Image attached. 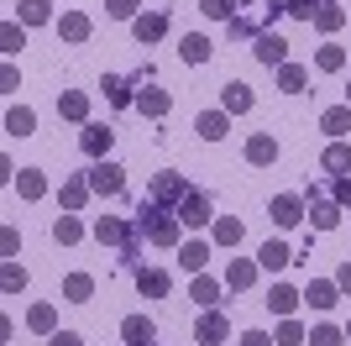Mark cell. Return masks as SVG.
I'll return each instance as SVG.
<instances>
[{
    "mask_svg": "<svg viewBox=\"0 0 351 346\" xmlns=\"http://www.w3.org/2000/svg\"><path fill=\"white\" fill-rule=\"evenodd\" d=\"M178 231H184V220L173 216V210H162V205L142 200L136 205V236L152 246H178Z\"/></svg>",
    "mask_w": 351,
    "mask_h": 346,
    "instance_id": "6da1fadb",
    "label": "cell"
},
{
    "mask_svg": "<svg viewBox=\"0 0 351 346\" xmlns=\"http://www.w3.org/2000/svg\"><path fill=\"white\" fill-rule=\"evenodd\" d=\"M89 189H95V194H100V200H121V194H126V168H121V163H95V168H89Z\"/></svg>",
    "mask_w": 351,
    "mask_h": 346,
    "instance_id": "7a4b0ae2",
    "label": "cell"
},
{
    "mask_svg": "<svg viewBox=\"0 0 351 346\" xmlns=\"http://www.w3.org/2000/svg\"><path fill=\"white\" fill-rule=\"evenodd\" d=\"M95 242H105V246H132L136 242V220L100 216V220H95Z\"/></svg>",
    "mask_w": 351,
    "mask_h": 346,
    "instance_id": "3957f363",
    "label": "cell"
},
{
    "mask_svg": "<svg viewBox=\"0 0 351 346\" xmlns=\"http://www.w3.org/2000/svg\"><path fill=\"white\" fill-rule=\"evenodd\" d=\"M184 194H189V184H184L178 173H158V178H152V189H147V200H152V205H162V210H173V205L184 200Z\"/></svg>",
    "mask_w": 351,
    "mask_h": 346,
    "instance_id": "277c9868",
    "label": "cell"
},
{
    "mask_svg": "<svg viewBox=\"0 0 351 346\" xmlns=\"http://www.w3.org/2000/svg\"><path fill=\"white\" fill-rule=\"evenodd\" d=\"M252 53H257V63H267V69H283V63H289V37H283V32H257V47H252Z\"/></svg>",
    "mask_w": 351,
    "mask_h": 346,
    "instance_id": "5b68a950",
    "label": "cell"
},
{
    "mask_svg": "<svg viewBox=\"0 0 351 346\" xmlns=\"http://www.w3.org/2000/svg\"><path fill=\"white\" fill-rule=\"evenodd\" d=\"M110 142H116V131L100 126V121H84V131H79V147H84V158L100 163L105 152H110Z\"/></svg>",
    "mask_w": 351,
    "mask_h": 346,
    "instance_id": "8992f818",
    "label": "cell"
},
{
    "mask_svg": "<svg viewBox=\"0 0 351 346\" xmlns=\"http://www.w3.org/2000/svg\"><path fill=\"white\" fill-rule=\"evenodd\" d=\"M173 216L184 220V226H210V194H199V189H189L184 200L173 205Z\"/></svg>",
    "mask_w": 351,
    "mask_h": 346,
    "instance_id": "52a82bcc",
    "label": "cell"
},
{
    "mask_svg": "<svg viewBox=\"0 0 351 346\" xmlns=\"http://www.w3.org/2000/svg\"><path fill=\"white\" fill-rule=\"evenodd\" d=\"M267 216H273V226L293 231V226H299V220L309 216V210H304V200H299V194H278V200L267 205Z\"/></svg>",
    "mask_w": 351,
    "mask_h": 346,
    "instance_id": "ba28073f",
    "label": "cell"
},
{
    "mask_svg": "<svg viewBox=\"0 0 351 346\" xmlns=\"http://www.w3.org/2000/svg\"><path fill=\"white\" fill-rule=\"evenodd\" d=\"M252 105H257L252 84H241V79H231V84H220V111H226V115H247Z\"/></svg>",
    "mask_w": 351,
    "mask_h": 346,
    "instance_id": "9c48e42d",
    "label": "cell"
},
{
    "mask_svg": "<svg viewBox=\"0 0 351 346\" xmlns=\"http://www.w3.org/2000/svg\"><path fill=\"white\" fill-rule=\"evenodd\" d=\"M226 336H231V320H226V315H215V310H205V315H199V325H194V341L220 346Z\"/></svg>",
    "mask_w": 351,
    "mask_h": 346,
    "instance_id": "30bf717a",
    "label": "cell"
},
{
    "mask_svg": "<svg viewBox=\"0 0 351 346\" xmlns=\"http://www.w3.org/2000/svg\"><path fill=\"white\" fill-rule=\"evenodd\" d=\"M121 341H126V346H152V341H158V325H152L147 315H126V320H121Z\"/></svg>",
    "mask_w": 351,
    "mask_h": 346,
    "instance_id": "8fae6325",
    "label": "cell"
},
{
    "mask_svg": "<svg viewBox=\"0 0 351 346\" xmlns=\"http://www.w3.org/2000/svg\"><path fill=\"white\" fill-rule=\"evenodd\" d=\"M210 53H215V43H210L205 32H184L178 37V58L184 63H210Z\"/></svg>",
    "mask_w": 351,
    "mask_h": 346,
    "instance_id": "7c38bea8",
    "label": "cell"
},
{
    "mask_svg": "<svg viewBox=\"0 0 351 346\" xmlns=\"http://www.w3.org/2000/svg\"><path fill=\"white\" fill-rule=\"evenodd\" d=\"M289 262H293L289 242H263V246H257V268H267V273H283Z\"/></svg>",
    "mask_w": 351,
    "mask_h": 346,
    "instance_id": "4fadbf2b",
    "label": "cell"
},
{
    "mask_svg": "<svg viewBox=\"0 0 351 346\" xmlns=\"http://www.w3.org/2000/svg\"><path fill=\"white\" fill-rule=\"evenodd\" d=\"M336 299H341L336 278H309V288H304V304H309V310H330Z\"/></svg>",
    "mask_w": 351,
    "mask_h": 346,
    "instance_id": "5bb4252c",
    "label": "cell"
},
{
    "mask_svg": "<svg viewBox=\"0 0 351 346\" xmlns=\"http://www.w3.org/2000/svg\"><path fill=\"white\" fill-rule=\"evenodd\" d=\"M89 194H95V189H89V173H84V178L73 173V178H63V189H58V200H63V210H69V216H73V210H84Z\"/></svg>",
    "mask_w": 351,
    "mask_h": 346,
    "instance_id": "9a60e30c",
    "label": "cell"
},
{
    "mask_svg": "<svg viewBox=\"0 0 351 346\" xmlns=\"http://www.w3.org/2000/svg\"><path fill=\"white\" fill-rule=\"evenodd\" d=\"M247 163H252V168H267V163H278V142H273L267 131L247 137Z\"/></svg>",
    "mask_w": 351,
    "mask_h": 346,
    "instance_id": "2e32d148",
    "label": "cell"
},
{
    "mask_svg": "<svg viewBox=\"0 0 351 346\" xmlns=\"http://www.w3.org/2000/svg\"><path fill=\"white\" fill-rule=\"evenodd\" d=\"M136 288H142L147 299H168V288H173V278L162 273V268H136Z\"/></svg>",
    "mask_w": 351,
    "mask_h": 346,
    "instance_id": "e0dca14e",
    "label": "cell"
},
{
    "mask_svg": "<svg viewBox=\"0 0 351 346\" xmlns=\"http://www.w3.org/2000/svg\"><path fill=\"white\" fill-rule=\"evenodd\" d=\"M162 32H168V16H162V11H142L132 21V37H136V43H158Z\"/></svg>",
    "mask_w": 351,
    "mask_h": 346,
    "instance_id": "ac0fdd59",
    "label": "cell"
},
{
    "mask_svg": "<svg viewBox=\"0 0 351 346\" xmlns=\"http://www.w3.org/2000/svg\"><path fill=\"white\" fill-rule=\"evenodd\" d=\"M299 299H304V294H299L293 284H273V294H267V310H273L278 320H289L293 310H299Z\"/></svg>",
    "mask_w": 351,
    "mask_h": 346,
    "instance_id": "d6986e66",
    "label": "cell"
},
{
    "mask_svg": "<svg viewBox=\"0 0 351 346\" xmlns=\"http://www.w3.org/2000/svg\"><path fill=\"white\" fill-rule=\"evenodd\" d=\"M16 21H21V27H47V21H58V16H53V0H21V5H16Z\"/></svg>",
    "mask_w": 351,
    "mask_h": 346,
    "instance_id": "ffe728a7",
    "label": "cell"
},
{
    "mask_svg": "<svg viewBox=\"0 0 351 346\" xmlns=\"http://www.w3.org/2000/svg\"><path fill=\"white\" fill-rule=\"evenodd\" d=\"M309 220L320 231H336L341 226V205L336 200H320V194H309Z\"/></svg>",
    "mask_w": 351,
    "mask_h": 346,
    "instance_id": "44dd1931",
    "label": "cell"
},
{
    "mask_svg": "<svg viewBox=\"0 0 351 346\" xmlns=\"http://www.w3.org/2000/svg\"><path fill=\"white\" fill-rule=\"evenodd\" d=\"M220 284H226V288H236V294H241V288H252V284H257V262L231 257V268H226V278H220Z\"/></svg>",
    "mask_w": 351,
    "mask_h": 346,
    "instance_id": "7402d4cb",
    "label": "cell"
},
{
    "mask_svg": "<svg viewBox=\"0 0 351 346\" xmlns=\"http://www.w3.org/2000/svg\"><path fill=\"white\" fill-rule=\"evenodd\" d=\"M58 115L63 121H89V95L84 89H63L58 95Z\"/></svg>",
    "mask_w": 351,
    "mask_h": 346,
    "instance_id": "603a6c76",
    "label": "cell"
},
{
    "mask_svg": "<svg viewBox=\"0 0 351 346\" xmlns=\"http://www.w3.org/2000/svg\"><path fill=\"white\" fill-rule=\"evenodd\" d=\"M16 194H21V200H43L47 194V173L43 168H21L16 173Z\"/></svg>",
    "mask_w": 351,
    "mask_h": 346,
    "instance_id": "cb8c5ba5",
    "label": "cell"
},
{
    "mask_svg": "<svg viewBox=\"0 0 351 346\" xmlns=\"http://www.w3.org/2000/svg\"><path fill=\"white\" fill-rule=\"evenodd\" d=\"M210 262V242H178V268L184 273H199Z\"/></svg>",
    "mask_w": 351,
    "mask_h": 346,
    "instance_id": "d4e9b609",
    "label": "cell"
},
{
    "mask_svg": "<svg viewBox=\"0 0 351 346\" xmlns=\"http://www.w3.org/2000/svg\"><path fill=\"white\" fill-rule=\"evenodd\" d=\"M194 131H199L205 142H220V137L231 131V115H226V111H205L199 121H194Z\"/></svg>",
    "mask_w": 351,
    "mask_h": 346,
    "instance_id": "484cf974",
    "label": "cell"
},
{
    "mask_svg": "<svg viewBox=\"0 0 351 346\" xmlns=\"http://www.w3.org/2000/svg\"><path fill=\"white\" fill-rule=\"evenodd\" d=\"M58 37H63V43H84V37H89V16L84 11H63L58 16Z\"/></svg>",
    "mask_w": 351,
    "mask_h": 346,
    "instance_id": "4316f807",
    "label": "cell"
},
{
    "mask_svg": "<svg viewBox=\"0 0 351 346\" xmlns=\"http://www.w3.org/2000/svg\"><path fill=\"white\" fill-rule=\"evenodd\" d=\"M136 111H142V115H152V121H162V115L173 111V100H168L162 89H142V95H136Z\"/></svg>",
    "mask_w": 351,
    "mask_h": 346,
    "instance_id": "83f0119b",
    "label": "cell"
},
{
    "mask_svg": "<svg viewBox=\"0 0 351 346\" xmlns=\"http://www.w3.org/2000/svg\"><path fill=\"white\" fill-rule=\"evenodd\" d=\"M304 84H309L304 63H283V69H278V89H283V95H304Z\"/></svg>",
    "mask_w": 351,
    "mask_h": 346,
    "instance_id": "f1b7e54d",
    "label": "cell"
},
{
    "mask_svg": "<svg viewBox=\"0 0 351 346\" xmlns=\"http://www.w3.org/2000/svg\"><path fill=\"white\" fill-rule=\"evenodd\" d=\"M89 294H95V278L89 273H69L63 278V299L69 304H89Z\"/></svg>",
    "mask_w": 351,
    "mask_h": 346,
    "instance_id": "f546056e",
    "label": "cell"
},
{
    "mask_svg": "<svg viewBox=\"0 0 351 346\" xmlns=\"http://www.w3.org/2000/svg\"><path fill=\"white\" fill-rule=\"evenodd\" d=\"M27 325L37 336H53V331H58V310H53V304H32V310H27Z\"/></svg>",
    "mask_w": 351,
    "mask_h": 346,
    "instance_id": "4dcf8cb0",
    "label": "cell"
},
{
    "mask_svg": "<svg viewBox=\"0 0 351 346\" xmlns=\"http://www.w3.org/2000/svg\"><path fill=\"white\" fill-rule=\"evenodd\" d=\"M21 47H27V27H21V21L11 16V21L0 27V53H5V58H16Z\"/></svg>",
    "mask_w": 351,
    "mask_h": 346,
    "instance_id": "1f68e13d",
    "label": "cell"
},
{
    "mask_svg": "<svg viewBox=\"0 0 351 346\" xmlns=\"http://www.w3.org/2000/svg\"><path fill=\"white\" fill-rule=\"evenodd\" d=\"M5 131H11V137H32V131H37V115H32L27 105H11V111H5Z\"/></svg>",
    "mask_w": 351,
    "mask_h": 346,
    "instance_id": "d6a6232c",
    "label": "cell"
},
{
    "mask_svg": "<svg viewBox=\"0 0 351 346\" xmlns=\"http://www.w3.org/2000/svg\"><path fill=\"white\" fill-rule=\"evenodd\" d=\"M189 299L199 304V310H210V304L220 299V284H215V278H205V273H194V284H189Z\"/></svg>",
    "mask_w": 351,
    "mask_h": 346,
    "instance_id": "836d02e7",
    "label": "cell"
},
{
    "mask_svg": "<svg viewBox=\"0 0 351 346\" xmlns=\"http://www.w3.org/2000/svg\"><path fill=\"white\" fill-rule=\"evenodd\" d=\"M320 168L325 173H351V147L346 142H330V147H325V158H320Z\"/></svg>",
    "mask_w": 351,
    "mask_h": 346,
    "instance_id": "e575fe53",
    "label": "cell"
},
{
    "mask_svg": "<svg viewBox=\"0 0 351 346\" xmlns=\"http://www.w3.org/2000/svg\"><path fill=\"white\" fill-rule=\"evenodd\" d=\"M315 27H320L325 37H330V32H341V27H346V11H341L336 0H325L320 11H315Z\"/></svg>",
    "mask_w": 351,
    "mask_h": 346,
    "instance_id": "d590c367",
    "label": "cell"
},
{
    "mask_svg": "<svg viewBox=\"0 0 351 346\" xmlns=\"http://www.w3.org/2000/svg\"><path fill=\"white\" fill-rule=\"evenodd\" d=\"M320 126L330 131V137H346L351 131V105H330V111L320 115Z\"/></svg>",
    "mask_w": 351,
    "mask_h": 346,
    "instance_id": "8d00e7d4",
    "label": "cell"
},
{
    "mask_svg": "<svg viewBox=\"0 0 351 346\" xmlns=\"http://www.w3.org/2000/svg\"><path fill=\"white\" fill-rule=\"evenodd\" d=\"M315 69H320V73H341V69H346V53H341L336 43H325L320 53H315Z\"/></svg>",
    "mask_w": 351,
    "mask_h": 346,
    "instance_id": "74e56055",
    "label": "cell"
},
{
    "mask_svg": "<svg viewBox=\"0 0 351 346\" xmlns=\"http://www.w3.org/2000/svg\"><path fill=\"white\" fill-rule=\"evenodd\" d=\"M79 236H84V226H79L73 216H58V220H53V242H58V246H73Z\"/></svg>",
    "mask_w": 351,
    "mask_h": 346,
    "instance_id": "f35d334b",
    "label": "cell"
},
{
    "mask_svg": "<svg viewBox=\"0 0 351 346\" xmlns=\"http://www.w3.org/2000/svg\"><path fill=\"white\" fill-rule=\"evenodd\" d=\"M273 341H278V346H309V331H304V325H299V320H283V325H278V336H273Z\"/></svg>",
    "mask_w": 351,
    "mask_h": 346,
    "instance_id": "ab89813d",
    "label": "cell"
},
{
    "mask_svg": "<svg viewBox=\"0 0 351 346\" xmlns=\"http://www.w3.org/2000/svg\"><path fill=\"white\" fill-rule=\"evenodd\" d=\"M0 288H5V294H21V288H27V268H21L16 257H5V273H0Z\"/></svg>",
    "mask_w": 351,
    "mask_h": 346,
    "instance_id": "60d3db41",
    "label": "cell"
},
{
    "mask_svg": "<svg viewBox=\"0 0 351 346\" xmlns=\"http://www.w3.org/2000/svg\"><path fill=\"white\" fill-rule=\"evenodd\" d=\"M105 95H110V105H136V95H132V79H105Z\"/></svg>",
    "mask_w": 351,
    "mask_h": 346,
    "instance_id": "b9f144b4",
    "label": "cell"
},
{
    "mask_svg": "<svg viewBox=\"0 0 351 346\" xmlns=\"http://www.w3.org/2000/svg\"><path fill=\"white\" fill-rule=\"evenodd\" d=\"M236 242H241V220L220 216V220H215V246H236Z\"/></svg>",
    "mask_w": 351,
    "mask_h": 346,
    "instance_id": "7bdbcfd3",
    "label": "cell"
},
{
    "mask_svg": "<svg viewBox=\"0 0 351 346\" xmlns=\"http://www.w3.org/2000/svg\"><path fill=\"white\" fill-rule=\"evenodd\" d=\"M236 5H241V0H199V11H205L210 21H231Z\"/></svg>",
    "mask_w": 351,
    "mask_h": 346,
    "instance_id": "ee69618b",
    "label": "cell"
},
{
    "mask_svg": "<svg viewBox=\"0 0 351 346\" xmlns=\"http://www.w3.org/2000/svg\"><path fill=\"white\" fill-rule=\"evenodd\" d=\"M309 346H346V331H336V325H315V331H309Z\"/></svg>",
    "mask_w": 351,
    "mask_h": 346,
    "instance_id": "f6af8a7d",
    "label": "cell"
},
{
    "mask_svg": "<svg viewBox=\"0 0 351 346\" xmlns=\"http://www.w3.org/2000/svg\"><path fill=\"white\" fill-rule=\"evenodd\" d=\"M136 5H142V0H105V11L116 16V21H136V16H142Z\"/></svg>",
    "mask_w": 351,
    "mask_h": 346,
    "instance_id": "bcb514c9",
    "label": "cell"
},
{
    "mask_svg": "<svg viewBox=\"0 0 351 346\" xmlns=\"http://www.w3.org/2000/svg\"><path fill=\"white\" fill-rule=\"evenodd\" d=\"M226 32H231V37H257V16H241V11H236L231 21H226Z\"/></svg>",
    "mask_w": 351,
    "mask_h": 346,
    "instance_id": "7dc6e473",
    "label": "cell"
},
{
    "mask_svg": "<svg viewBox=\"0 0 351 346\" xmlns=\"http://www.w3.org/2000/svg\"><path fill=\"white\" fill-rule=\"evenodd\" d=\"M289 5V16H299V21H315V11H320L325 0H283Z\"/></svg>",
    "mask_w": 351,
    "mask_h": 346,
    "instance_id": "c3c4849f",
    "label": "cell"
},
{
    "mask_svg": "<svg viewBox=\"0 0 351 346\" xmlns=\"http://www.w3.org/2000/svg\"><path fill=\"white\" fill-rule=\"evenodd\" d=\"M330 194H336V205H351V173H336V178H330Z\"/></svg>",
    "mask_w": 351,
    "mask_h": 346,
    "instance_id": "681fc988",
    "label": "cell"
},
{
    "mask_svg": "<svg viewBox=\"0 0 351 346\" xmlns=\"http://www.w3.org/2000/svg\"><path fill=\"white\" fill-rule=\"evenodd\" d=\"M47 346H84V336H79V331H53Z\"/></svg>",
    "mask_w": 351,
    "mask_h": 346,
    "instance_id": "f907efd6",
    "label": "cell"
},
{
    "mask_svg": "<svg viewBox=\"0 0 351 346\" xmlns=\"http://www.w3.org/2000/svg\"><path fill=\"white\" fill-rule=\"evenodd\" d=\"M241 346H278V341H273L267 331H247V336H241Z\"/></svg>",
    "mask_w": 351,
    "mask_h": 346,
    "instance_id": "816d5d0a",
    "label": "cell"
},
{
    "mask_svg": "<svg viewBox=\"0 0 351 346\" xmlns=\"http://www.w3.org/2000/svg\"><path fill=\"white\" fill-rule=\"evenodd\" d=\"M0 246H5V257H16V246H21V236H16V231L5 226V236H0Z\"/></svg>",
    "mask_w": 351,
    "mask_h": 346,
    "instance_id": "f5cc1de1",
    "label": "cell"
},
{
    "mask_svg": "<svg viewBox=\"0 0 351 346\" xmlns=\"http://www.w3.org/2000/svg\"><path fill=\"white\" fill-rule=\"evenodd\" d=\"M336 288H341V294H351V262H341V273H336Z\"/></svg>",
    "mask_w": 351,
    "mask_h": 346,
    "instance_id": "db71d44e",
    "label": "cell"
},
{
    "mask_svg": "<svg viewBox=\"0 0 351 346\" xmlns=\"http://www.w3.org/2000/svg\"><path fill=\"white\" fill-rule=\"evenodd\" d=\"M346 341H351V320H346Z\"/></svg>",
    "mask_w": 351,
    "mask_h": 346,
    "instance_id": "11a10c76",
    "label": "cell"
},
{
    "mask_svg": "<svg viewBox=\"0 0 351 346\" xmlns=\"http://www.w3.org/2000/svg\"><path fill=\"white\" fill-rule=\"evenodd\" d=\"M346 105H351V84H346Z\"/></svg>",
    "mask_w": 351,
    "mask_h": 346,
    "instance_id": "9f6ffc18",
    "label": "cell"
}]
</instances>
